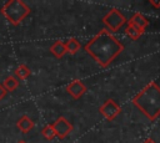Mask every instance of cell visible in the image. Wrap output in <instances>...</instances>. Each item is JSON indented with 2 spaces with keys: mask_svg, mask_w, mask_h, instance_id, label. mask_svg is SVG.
<instances>
[{
  "mask_svg": "<svg viewBox=\"0 0 160 143\" xmlns=\"http://www.w3.org/2000/svg\"><path fill=\"white\" fill-rule=\"evenodd\" d=\"M122 50L124 45L108 30H100L85 45V51L101 67H108Z\"/></svg>",
  "mask_w": 160,
  "mask_h": 143,
  "instance_id": "1",
  "label": "cell"
},
{
  "mask_svg": "<svg viewBox=\"0 0 160 143\" xmlns=\"http://www.w3.org/2000/svg\"><path fill=\"white\" fill-rule=\"evenodd\" d=\"M132 104L140 109L150 121H155L160 116V87L152 81L148 83L132 98Z\"/></svg>",
  "mask_w": 160,
  "mask_h": 143,
  "instance_id": "2",
  "label": "cell"
},
{
  "mask_svg": "<svg viewBox=\"0 0 160 143\" xmlns=\"http://www.w3.org/2000/svg\"><path fill=\"white\" fill-rule=\"evenodd\" d=\"M30 7L21 0H10L1 7L2 16L14 26L19 25L29 14Z\"/></svg>",
  "mask_w": 160,
  "mask_h": 143,
  "instance_id": "3",
  "label": "cell"
},
{
  "mask_svg": "<svg viewBox=\"0 0 160 143\" xmlns=\"http://www.w3.org/2000/svg\"><path fill=\"white\" fill-rule=\"evenodd\" d=\"M102 22L106 26L109 32H115L118 30H120L126 22L128 19L124 16V14L118 10V9H111L104 17H102Z\"/></svg>",
  "mask_w": 160,
  "mask_h": 143,
  "instance_id": "4",
  "label": "cell"
},
{
  "mask_svg": "<svg viewBox=\"0 0 160 143\" xmlns=\"http://www.w3.org/2000/svg\"><path fill=\"white\" fill-rule=\"evenodd\" d=\"M99 112L108 119V121H112L114 118H116L120 112H121V107L111 98L106 99L99 108Z\"/></svg>",
  "mask_w": 160,
  "mask_h": 143,
  "instance_id": "5",
  "label": "cell"
},
{
  "mask_svg": "<svg viewBox=\"0 0 160 143\" xmlns=\"http://www.w3.org/2000/svg\"><path fill=\"white\" fill-rule=\"evenodd\" d=\"M51 126H52V128L55 131V134L60 139H62L66 136H69L71 133V131H72V124L65 117H59Z\"/></svg>",
  "mask_w": 160,
  "mask_h": 143,
  "instance_id": "6",
  "label": "cell"
},
{
  "mask_svg": "<svg viewBox=\"0 0 160 143\" xmlns=\"http://www.w3.org/2000/svg\"><path fill=\"white\" fill-rule=\"evenodd\" d=\"M86 86L80 81V80H74L72 82H70L66 86V92L74 98V99H79L85 92H86Z\"/></svg>",
  "mask_w": 160,
  "mask_h": 143,
  "instance_id": "7",
  "label": "cell"
},
{
  "mask_svg": "<svg viewBox=\"0 0 160 143\" xmlns=\"http://www.w3.org/2000/svg\"><path fill=\"white\" fill-rule=\"evenodd\" d=\"M34 126H35L34 121H32L30 117H28V116L20 117V119L16 122V127H18L22 133H29V132L34 128Z\"/></svg>",
  "mask_w": 160,
  "mask_h": 143,
  "instance_id": "8",
  "label": "cell"
},
{
  "mask_svg": "<svg viewBox=\"0 0 160 143\" xmlns=\"http://www.w3.org/2000/svg\"><path fill=\"white\" fill-rule=\"evenodd\" d=\"M128 21H129V22H131L132 25L138 26L139 29L144 30V31H145V27L149 25L148 19H146L142 14H140V12H135V14L131 16V19H130V20H128Z\"/></svg>",
  "mask_w": 160,
  "mask_h": 143,
  "instance_id": "9",
  "label": "cell"
},
{
  "mask_svg": "<svg viewBox=\"0 0 160 143\" xmlns=\"http://www.w3.org/2000/svg\"><path fill=\"white\" fill-rule=\"evenodd\" d=\"M125 34L131 39V40H138L142 34H144V30L139 29L138 26L132 25L131 22H126V27H125Z\"/></svg>",
  "mask_w": 160,
  "mask_h": 143,
  "instance_id": "10",
  "label": "cell"
},
{
  "mask_svg": "<svg viewBox=\"0 0 160 143\" xmlns=\"http://www.w3.org/2000/svg\"><path fill=\"white\" fill-rule=\"evenodd\" d=\"M50 52H51L55 57L61 58V57L66 53V48H65L64 42H62V41H55V42L51 45V47H50Z\"/></svg>",
  "mask_w": 160,
  "mask_h": 143,
  "instance_id": "11",
  "label": "cell"
},
{
  "mask_svg": "<svg viewBox=\"0 0 160 143\" xmlns=\"http://www.w3.org/2000/svg\"><path fill=\"white\" fill-rule=\"evenodd\" d=\"M64 45H65L66 52H69L70 55H75V53L81 48L80 42H79L76 39H74V37H71V39L66 40V42H64Z\"/></svg>",
  "mask_w": 160,
  "mask_h": 143,
  "instance_id": "12",
  "label": "cell"
},
{
  "mask_svg": "<svg viewBox=\"0 0 160 143\" xmlns=\"http://www.w3.org/2000/svg\"><path fill=\"white\" fill-rule=\"evenodd\" d=\"M4 88L9 92H12L15 91L18 87H19V80L15 77V76H8L5 80H4V83H2Z\"/></svg>",
  "mask_w": 160,
  "mask_h": 143,
  "instance_id": "13",
  "label": "cell"
},
{
  "mask_svg": "<svg viewBox=\"0 0 160 143\" xmlns=\"http://www.w3.org/2000/svg\"><path fill=\"white\" fill-rule=\"evenodd\" d=\"M30 73H31V71H30V68H29L25 63L19 65V66L16 67V70H15V76L19 77L20 80H26V78L30 76Z\"/></svg>",
  "mask_w": 160,
  "mask_h": 143,
  "instance_id": "14",
  "label": "cell"
},
{
  "mask_svg": "<svg viewBox=\"0 0 160 143\" xmlns=\"http://www.w3.org/2000/svg\"><path fill=\"white\" fill-rule=\"evenodd\" d=\"M41 134L44 136L45 139H49V141H51V139L56 136V134H55V131H54V128H52L51 124H46V126L41 129Z\"/></svg>",
  "mask_w": 160,
  "mask_h": 143,
  "instance_id": "15",
  "label": "cell"
},
{
  "mask_svg": "<svg viewBox=\"0 0 160 143\" xmlns=\"http://www.w3.org/2000/svg\"><path fill=\"white\" fill-rule=\"evenodd\" d=\"M6 93H8V91H6V90L4 88V86L0 83V101L6 96Z\"/></svg>",
  "mask_w": 160,
  "mask_h": 143,
  "instance_id": "16",
  "label": "cell"
},
{
  "mask_svg": "<svg viewBox=\"0 0 160 143\" xmlns=\"http://www.w3.org/2000/svg\"><path fill=\"white\" fill-rule=\"evenodd\" d=\"M149 4L151 5V6H154V7H160V1H154V0H149Z\"/></svg>",
  "mask_w": 160,
  "mask_h": 143,
  "instance_id": "17",
  "label": "cell"
},
{
  "mask_svg": "<svg viewBox=\"0 0 160 143\" xmlns=\"http://www.w3.org/2000/svg\"><path fill=\"white\" fill-rule=\"evenodd\" d=\"M142 143H156L154 139H151V138H148V139H145Z\"/></svg>",
  "mask_w": 160,
  "mask_h": 143,
  "instance_id": "18",
  "label": "cell"
},
{
  "mask_svg": "<svg viewBox=\"0 0 160 143\" xmlns=\"http://www.w3.org/2000/svg\"><path fill=\"white\" fill-rule=\"evenodd\" d=\"M18 143H26V142H25V141H19Z\"/></svg>",
  "mask_w": 160,
  "mask_h": 143,
  "instance_id": "19",
  "label": "cell"
}]
</instances>
